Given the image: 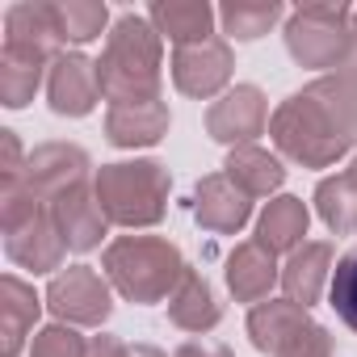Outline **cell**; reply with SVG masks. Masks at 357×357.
Segmentation results:
<instances>
[{
	"mask_svg": "<svg viewBox=\"0 0 357 357\" xmlns=\"http://www.w3.org/2000/svg\"><path fill=\"white\" fill-rule=\"evenodd\" d=\"M47 72H51L47 59L5 47L0 51V105L5 109H26L34 101V93L47 89Z\"/></svg>",
	"mask_w": 357,
	"mask_h": 357,
	"instance_id": "obj_25",
	"label": "cell"
},
{
	"mask_svg": "<svg viewBox=\"0 0 357 357\" xmlns=\"http://www.w3.org/2000/svg\"><path fill=\"white\" fill-rule=\"evenodd\" d=\"M311 324V311L307 307H298V303H290V298H269V303H257L252 311H248V336H252V344L265 353V357H273L298 328H307Z\"/></svg>",
	"mask_w": 357,
	"mask_h": 357,
	"instance_id": "obj_23",
	"label": "cell"
},
{
	"mask_svg": "<svg viewBox=\"0 0 357 357\" xmlns=\"http://www.w3.org/2000/svg\"><path fill=\"white\" fill-rule=\"evenodd\" d=\"M5 252L17 269H30V273H59L63 269V257H68V244L55 227V215L51 206H38L30 219L5 227Z\"/></svg>",
	"mask_w": 357,
	"mask_h": 357,
	"instance_id": "obj_11",
	"label": "cell"
},
{
	"mask_svg": "<svg viewBox=\"0 0 357 357\" xmlns=\"http://www.w3.org/2000/svg\"><path fill=\"white\" fill-rule=\"evenodd\" d=\"M89 168H93V160H89L84 147L59 143V139H55V143H38V147L30 151V160H26L22 185H26L43 206H51L55 198H63V194L89 185Z\"/></svg>",
	"mask_w": 357,
	"mask_h": 357,
	"instance_id": "obj_9",
	"label": "cell"
},
{
	"mask_svg": "<svg viewBox=\"0 0 357 357\" xmlns=\"http://www.w3.org/2000/svg\"><path fill=\"white\" fill-rule=\"evenodd\" d=\"M223 282H227V290H231L236 303H252L257 307V303H269L273 290L282 286V265H278V257L265 244L244 240V244L231 248Z\"/></svg>",
	"mask_w": 357,
	"mask_h": 357,
	"instance_id": "obj_14",
	"label": "cell"
},
{
	"mask_svg": "<svg viewBox=\"0 0 357 357\" xmlns=\"http://www.w3.org/2000/svg\"><path fill=\"white\" fill-rule=\"evenodd\" d=\"M5 47L55 63V59L63 55V38H59V26H55V17H51V5H34V0L13 5V9L5 13Z\"/></svg>",
	"mask_w": 357,
	"mask_h": 357,
	"instance_id": "obj_19",
	"label": "cell"
},
{
	"mask_svg": "<svg viewBox=\"0 0 357 357\" xmlns=\"http://www.w3.org/2000/svg\"><path fill=\"white\" fill-rule=\"evenodd\" d=\"M194 219L202 231L240 236L252 219V198L231 181L227 172H211L194 185Z\"/></svg>",
	"mask_w": 357,
	"mask_h": 357,
	"instance_id": "obj_12",
	"label": "cell"
},
{
	"mask_svg": "<svg viewBox=\"0 0 357 357\" xmlns=\"http://www.w3.org/2000/svg\"><path fill=\"white\" fill-rule=\"evenodd\" d=\"M307 227H311V211L303 198L294 194H278L265 202V211L257 215V244H265L273 257H290L294 248L307 244Z\"/></svg>",
	"mask_w": 357,
	"mask_h": 357,
	"instance_id": "obj_21",
	"label": "cell"
},
{
	"mask_svg": "<svg viewBox=\"0 0 357 357\" xmlns=\"http://www.w3.org/2000/svg\"><path fill=\"white\" fill-rule=\"evenodd\" d=\"M315 215L332 236H353L357 231V181L353 172H332L315 185Z\"/></svg>",
	"mask_w": 357,
	"mask_h": 357,
	"instance_id": "obj_26",
	"label": "cell"
},
{
	"mask_svg": "<svg viewBox=\"0 0 357 357\" xmlns=\"http://www.w3.org/2000/svg\"><path fill=\"white\" fill-rule=\"evenodd\" d=\"M353 34H357V9H353Z\"/></svg>",
	"mask_w": 357,
	"mask_h": 357,
	"instance_id": "obj_36",
	"label": "cell"
},
{
	"mask_svg": "<svg viewBox=\"0 0 357 357\" xmlns=\"http://www.w3.org/2000/svg\"><path fill=\"white\" fill-rule=\"evenodd\" d=\"M43 307H47V294H38L26 278L17 273L0 278V353L5 357H17L26 349Z\"/></svg>",
	"mask_w": 357,
	"mask_h": 357,
	"instance_id": "obj_17",
	"label": "cell"
},
{
	"mask_svg": "<svg viewBox=\"0 0 357 357\" xmlns=\"http://www.w3.org/2000/svg\"><path fill=\"white\" fill-rule=\"evenodd\" d=\"M349 172H353V181H357V155H353V164H349Z\"/></svg>",
	"mask_w": 357,
	"mask_h": 357,
	"instance_id": "obj_35",
	"label": "cell"
},
{
	"mask_svg": "<svg viewBox=\"0 0 357 357\" xmlns=\"http://www.w3.org/2000/svg\"><path fill=\"white\" fill-rule=\"evenodd\" d=\"M332 269H336V252H332V244H324V240H307L303 248H294L286 261H282V298H290V303H298V307H315L319 303V294L328 290V282H332Z\"/></svg>",
	"mask_w": 357,
	"mask_h": 357,
	"instance_id": "obj_16",
	"label": "cell"
},
{
	"mask_svg": "<svg viewBox=\"0 0 357 357\" xmlns=\"http://www.w3.org/2000/svg\"><path fill=\"white\" fill-rule=\"evenodd\" d=\"M336 353V344H332V332L324 328V324H307V328H298L273 357H332Z\"/></svg>",
	"mask_w": 357,
	"mask_h": 357,
	"instance_id": "obj_30",
	"label": "cell"
},
{
	"mask_svg": "<svg viewBox=\"0 0 357 357\" xmlns=\"http://www.w3.org/2000/svg\"><path fill=\"white\" fill-rule=\"evenodd\" d=\"M269 118H273L269 114V97L257 84H231L219 101L206 105L202 126L223 147H248L257 135L269 130Z\"/></svg>",
	"mask_w": 357,
	"mask_h": 357,
	"instance_id": "obj_8",
	"label": "cell"
},
{
	"mask_svg": "<svg viewBox=\"0 0 357 357\" xmlns=\"http://www.w3.org/2000/svg\"><path fill=\"white\" fill-rule=\"evenodd\" d=\"M130 357H168V353L155 344H130Z\"/></svg>",
	"mask_w": 357,
	"mask_h": 357,
	"instance_id": "obj_34",
	"label": "cell"
},
{
	"mask_svg": "<svg viewBox=\"0 0 357 357\" xmlns=\"http://www.w3.org/2000/svg\"><path fill=\"white\" fill-rule=\"evenodd\" d=\"M223 172L257 202V198H278V190L286 185V164L278 151L248 143V147H231L223 160Z\"/></svg>",
	"mask_w": 357,
	"mask_h": 357,
	"instance_id": "obj_22",
	"label": "cell"
},
{
	"mask_svg": "<svg viewBox=\"0 0 357 357\" xmlns=\"http://www.w3.org/2000/svg\"><path fill=\"white\" fill-rule=\"evenodd\" d=\"M269 139L298 168H332L357 147V63L315 76L269 118Z\"/></svg>",
	"mask_w": 357,
	"mask_h": 357,
	"instance_id": "obj_1",
	"label": "cell"
},
{
	"mask_svg": "<svg viewBox=\"0 0 357 357\" xmlns=\"http://www.w3.org/2000/svg\"><path fill=\"white\" fill-rule=\"evenodd\" d=\"M51 17L59 26V38L63 47H84L101 34H109V5L105 0H55L51 5Z\"/></svg>",
	"mask_w": 357,
	"mask_h": 357,
	"instance_id": "obj_27",
	"label": "cell"
},
{
	"mask_svg": "<svg viewBox=\"0 0 357 357\" xmlns=\"http://www.w3.org/2000/svg\"><path fill=\"white\" fill-rule=\"evenodd\" d=\"M47 311L72 328H101L114 311V286L93 265H68L47 286Z\"/></svg>",
	"mask_w": 357,
	"mask_h": 357,
	"instance_id": "obj_6",
	"label": "cell"
},
{
	"mask_svg": "<svg viewBox=\"0 0 357 357\" xmlns=\"http://www.w3.org/2000/svg\"><path fill=\"white\" fill-rule=\"evenodd\" d=\"M93 194L114 227L143 231L168 215L172 176L160 160H114L93 172Z\"/></svg>",
	"mask_w": 357,
	"mask_h": 357,
	"instance_id": "obj_4",
	"label": "cell"
},
{
	"mask_svg": "<svg viewBox=\"0 0 357 357\" xmlns=\"http://www.w3.org/2000/svg\"><path fill=\"white\" fill-rule=\"evenodd\" d=\"M282 38H286L290 59L298 68L319 72V76L357 63L353 9H344V5H298V9H290Z\"/></svg>",
	"mask_w": 357,
	"mask_h": 357,
	"instance_id": "obj_5",
	"label": "cell"
},
{
	"mask_svg": "<svg viewBox=\"0 0 357 357\" xmlns=\"http://www.w3.org/2000/svg\"><path fill=\"white\" fill-rule=\"evenodd\" d=\"M286 13L290 9L282 0H227L219 5V30L227 43H257L278 22H286Z\"/></svg>",
	"mask_w": 357,
	"mask_h": 357,
	"instance_id": "obj_24",
	"label": "cell"
},
{
	"mask_svg": "<svg viewBox=\"0 0 357 357\" xmlns=\"http://www.w3.org/2000/svg\"><path fill=\"white\" fill-rule=\"evenodd\" d=\"M147 22L172 47H194L215 38L219 9H211L206 0H155V5H147Z\"/></svg>",
	"mask_w": 357,
	"mask_h": 357,
	"instance_id": "obj_18",
	"label": "cell"
},
{
	"mask_svg": "<svg viewBox=\"0 0 357 357\" xmlns=\"http://www.w3.org/2000/svg\"><path fill=\"white\" fill-rule=\"evenodd\" d=\"M97 80H101V97L109 105L160 97V84H164V38L155 34L147 13H122L109 26L105 51L97 59Z\"/></svg>",
	"mask_w": 357,
	"mask_h": 357,
	"instance_id": "obj_2",
	"label": "cell"
},
{
	"mask_svg": "<svg viewBox=\"0 0 357 357\" xmlns=\"http://www.w3.org/2000/svg\"><path fill=\"white\" fill-rule=\"evenodd\" d=\"M101 101V80H97V59L84 51H63L51 72H47V105L59 118H89Z\"/></svg>",
	"mask_w": 357,
	"mask_h": 357,
	"instance_id": "obj_10",
	"label": "cell"
},
{
	"mask_svg": "<svg viewBox=\"0 0 357 357\" xmlns=\"http://www.w3.org/2000/svg\"><path fill=\"white\" fill-rule=\"evenodd\" d=\"M26 151L17 143V130H0V194L5 190H17L22 176H26Z\"/></svg>",
	"mask_w": 357,
	"mask_h": 357,
	"instance_id": "obj_31",
	"label": "cell"
},
{
	"mask_svg": "<svg viewBox=\"0 0 357 357\" xmlns=\"http://www.w3.org/2000/svg\"><path fill=\"white\" fill-rule=\"evenodd\" d=\"M101 273L109 278L114 294L151 307V303H168V294L181 286L190 265L168 236H118L101 252Z\"/></svg>",
	"mask_w": 357,
	"mask_h": 357,
	"instance_id": "obj_3",
	"label": "cell"
},
{
	"mask_svg": "<svg viewBox=\"0 0 357 357\" xmlns=\"http://www.w3.org/2000/svg\"><path fill=\"white\" fill-rule=\"evenodd\" d=\"M172 84L181 97H194V101H219L227 89H231V76H236V51L223 34L206 38V43H194V47H172Z\"/></svg>",
	"mask_w": 357,
	"mask_h": 357,
	"instance_id": "obj_7",
	"label": "cell"
},
{
	"mask_svg": "<svg viewBox=\"0 0 357 357\" xmlns=\"http://www.w3.org/2000/svg\"><path fill=\"white\" fill-rule=\"evenodd\" d=\"M84 357H130V344H122L109 332H97V336H89V353Z\"/></svg>",
	"mask_w": 357,
	"mask_h": 357,
	"instance_id": "obj_33",
	"label": "cell"
},
{
	"mask_svg": "<svg viewBox=\"0 0 357 357\" xmlns=\"http://www.w3.org/2000/svg\"><path fill=\"white\" fill-rule=\"evenodd\" d=\"M89 353V336L72 324H47L34 332L30 340V357H84Z\"/></svg>",
	"mask_w": 357,
	"mask_h": 357,
	"instance_id": "obj_29",
	"label": "cell"
},
{
	"mask_svg": "<svg viewBox=\"0 0 357 357\" xmlns=\"http://www.w3.org/2000/svg\"><path fill=\"white\" fill-rule=\"evenodd\" d=\"M172 357H236L223 340H206V336H190L172 349Z\"/></svg>",
	"mask_w": 357,
	"mask_h": 357,
	"instance_id": "obj_32",
	"label": "cell"
},
{
	"mask_svg": "<svg viewBox=\"0 0 357 357\" xmlns=\"http://www.w3.org/2000/svg\"><path fill=\"white\" fill-rule=\"evenodd\" d=\"M328 307L336 311V319L357 332V248H349L336 269H332V282H328Z\"/></svg>",
	"mask_w": 357,
	"mask_h": 357,
	"instance_id": "obj_28",
	"label": "cell"
},
{
	"mask_svg": "<svg viewBox=\"0 0 357 357\" xmlns=\"http://www.w3.org/2000/svg\"><path fill=\"white\" fill-rule=\"evenodd\" d=\"M172 126L168 101L151 97V101H126V105H109L105 109V139L122 151H139V147H155Z\"/></svg>",
	"mask_w": 357,
	"mask_h": 357,
	"instance_id": "obj_15",
	"label": "cell"
},
{
	"mask_svg": "<svg viewBox=\"0 0 357 357\" xmlns=\"http://www.w3.org/2000/svg\"><path fill=\"white\" fill-rule=\"evenodd\" d=\"M168 319H172V328H181L190 336H206L223 324V303L198 269H190L181 278V286L168 294Z\"/></svg>",
	"mask_w": 357,
	"mask_h": 357,
	"instance_id": "obj_20",
	"label": "cell"
},
{
	"mask_svg": "<svg viewBox=\"0 0 357 357\" xmlns=\"http://www.w3.org/2000/svg\"><path fill=\"white\" fill-rule=\"evenodd\" d=\"M51 215H55V227H59L68 252H80V257H84V252H97V248L105 244L109 227H114V223L105 219V211H101L93 185H80V190L55 198V202H51Z\"/></svg>",
	"mask_w": 357,
	"mask_h": 357,
	"instance_id": "obj_13",
	"label": "cell"
}]
</instances>
